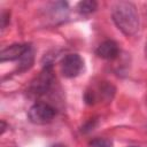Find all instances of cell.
Returning <instances> with one entry per match:
<instances>
[{
  "mask_svg": "<svg viewBox=\"0 0 147 147\" xmlns=\"http://www.w3.org/2000/svg\"><path fill=\"white\" fill-rule=\"evenodd\" d=\"M111 17L125 36H133L139 30V15L137 7L130 1H118L113 6Z\"/></svg>",
  "mask_w": 147,
  "mask_h": 147,
  "instance_id": "obj_1",
  "label": "cell"
},
{
  "mask_svg": "<svg viewBox=\"0 0 147 147\" xmlns=\"http://www.w3.org/2000/svg\"><path fill=\"white\" fill-rule=\"evenodd\" d=\"M84 67V61L79 54H67L61 62V72L67 78L77 77Z\"/></svg>",
  "mask_w": 147,
  "mask_h": 147,
  "instance_id": "obj_4",
  "label": "cell"
},
{
  "mask_svg": "<svg viewBox=\"0 0 147 147\" xmlns=\"http://www.w3.org/2000/svg\"><path fill=\"white\" fill-rule=\"evenodd\" d=\"M55 109L45 102H36L32 105L28 111L29 121L33 124H46L53 121L55 117Z\"/></svg>",
  "mask_w": 147,
  "mask_h": 147,
  "instance_id": "obj_3",
  "label": "cell"
},
{
  "mask_svg": "<svg viewBox=\"0 0 147 147\" xmlns=\"http://www.w3.org/2000/svg\"><path fill=\"white\" fill-rule=\"evenodd\" d=\"M91 147H113V141L108 138H94L90 141Z\"/></svg>",
  "mask_w": 147,
  "mask_h": 147,
  "instance_id": "obj_8",
  "label": "cell"
},
{
  "mask_svg": "<svg viewBox=\"0 0 147 147\" xmlns=\"http://www.w3.org/2000/svg\"><path fill=\"white\" fill-rule=\"evenodd\" d=\"M31 49V45L29 44H14L6 48H3L0 52V62H7V61H15L21 60L29 51Z\"/></svg>",
  "mask_w": 147,
  "mask_h": 147,
  "instance_id": "obj_5",
  "label": "cell"
},
{
  "mask_svg": "<svg viewBox=\"0 0 147 147\" xmlns=\"http://www.w3.org/2000/svg\"><path fill=\"white\" fill-rule=\"evenodd\" d=\"M95 53L101 59L114 60L119 54V47H118L117 42L114 41V40H105L103 42H101L98 46Z\"/></svg>",
  "mask_w": 147,
  "mask_h": 147,
  "instance_id": "obj_6",
  "label": "cell"
},
{
  "mask_svg": "<svg viewBox=\"0 0 147 147\" xmlns=\"http://www.w3.org/2000/svg\"><path fill=\"white\" fill-rule=\"evenodd\" d=\"M54 82V75H53V70L51 65H46L40 74L31 82L28 91L30 94L34 95V96H39L45 94L52 86Z\"/></svg>",
  "mask_w": 147,
  "mask_h": 147,
  "instance_id": "obj_2",
  "label": "cell"
},
{
  "mask_svg": "<svg viewBox=\"0 0 147 147\" xmlns=\"http://www.w3.org/2000/svg\"><path fill=\"white\" fill-rule=\"evenodd\" d=\"M8 23H9V13L3 11L1 14V29H5Z\"/></svg>",
  "mask_w": 147,
  "mask_h": 147,
  "instance_id": "obj_9",
  "label": "cell"
},
{
  "mask_svg": "<svg viewBox=\"0 0 147 147\" xmlns=\"http://www.w3.org/2000/svg\"><path fill=\"white\" fill-rule=\"evenodd\" d=\"M49 147H67V146L63 145V144H54V145H52V146H49Z\"/></svg>",
  "mask_w": 147,
  "mask_h": 147,
  "instance_id": "obj_10",
  "label": "cell"
},
{
  "mask_svg": "<svg viewBox=\"0 0 147 147\" xmlns=\"http://www.w3.org/2000/svg\"><path fill=\"white\" fill-rule=\"evenodd\" d=\"M127 147H139V146H127Z\"/></svg>",
  "mask_w": 147,
  "mask_h": 147,
  "instance_id": "obj_11",
  "label": "cell"
},
{
  "mask_svg": "<svg viewBox=\"0 0 147 147\" xmlns=\"http://www.w3.org/2000/svg\"><path fill=\"white\" fill-rule=\"evenodd\" d=\"M96 7H98V2L94 0H84L77 3V10L79 14H83V15H87L95 11Z\"/></svg>",
  "mask_w": 147,
  "mask_h": 147,
  "instance_id": "obj_7",
  "label": "cell"
}]
</instances>
